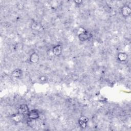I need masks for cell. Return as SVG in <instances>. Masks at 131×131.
Segmentation results:
<instances>
[{"mask_svg": "<svg viewBox=\"0 0 131 131\" xmlns=\"http://www.w3.org/2000/svg\"><path fill=\"white\" fill-rule=\"evenodd\" d=\"M40 81H41L42 82H45L47 80V78L45 76H41L40 77Z\"/></svg>", "mask_w": 131, "mask_h": 131, "instance_id": "7c38bea8", "label": "cell"}, {"mask_svg": "<svg viewBox=\"0 0 131 131\" xmlns=\"http://www.w3.org/2000/svg\"><path fill=\"white\" fill-rule=\"evenodd\" d=\"M27 115L28 118L31 120H36L39 117V114L37 110H32L29 111Z\"/></svg>", "mask_w": 131, "mask_h": 131, "instance_id": "3957f363", "label": "cell"}, {"mask_svg": "<svg viewBox=\"0 0 131 131\" xmlns=\"http://www.w3.org/2000/svg\"><path fill=\"white\" fill-rule=\"evenodd\" d=\"M23 115H24L18 113L17 114H13L11 117V119L15 122L18 123L22 120V119H23Z\"/></svg>", "mask_w": 131, "mask_h": 131, "instance_id": "52a82bcc", "label": "cell"}, {"mask_svg": "<svg viewBox=\"0 0 131 131\" xmlns=\"http://www.w3.org/2000/svg\"><path fill=\"white\" fill-rule=\"evenodd\" d=\"M92 37V34L91 33L85 30L82 33L78 34V38L80 41L83 42L90 39Z\"/></svg>", "mask_w": 131, "mask_h": 131, "instance_id": "6da1fadb", "label": "cell"}, {"mask_svg": "<svg viewBox=\"0 0 131 131\" xmlns=\"http://www.w3.org/2000/svg\"><path fill=\"white\" fill-rule=\"evenodd\" d=\"M62 47L60 45H57L55 46L53 48L52 52L53 54L56 56H60L62 53Z\"/></svg>", "mask_w": 131, "mask_h": 131, "instance_id": "5b68a950", "label": "cell"}, {"mask_svg": "<svg viewBox=\"0 0 131 131\" xmlns=\"http://www.w3.org/2000/svg\"><path fill=\"white\" fill-rule=\"evenodd\" d=\"M117 58L120 61L124 62L127 59L128 55L125 52H120L117 55Z\"/></svg>", "mask_w": 131, "mask_h": 131, "instance_id": "30bf717a", "label": "cell"}, {"mask_svg": "<svg viewBox=\"0 0 131 131\" xmlns=\"http://www.w3.org/2000/svg\"><path fill=\"white\" fill-rule=\"evenodd\" d=\"M31 28L32 30L35 31H39L42 28V25L38 21H34L31 25Z\"/></svg>", "mask_w": 131, "mask_h": 131, "instance_id": "9c48e42d", "label": "cell"}, {"mask_svg": "<svg viewBox=\"0 0 131 131\" xmlns=\"http://www.w3.org/2000/svg\"><path fill=\"white\" fill-rule=\"evenodd\" d=\"M29 60L31 63H37L39 60V56L38 55V54H37L36 53H33L30 55Z\"/></svg>", "mask_w": 131, "mask_h": 131, "instance_id": "ba28073f", "label": "cell"}, {"mask_svg": "<svg viewBox=\"0 0 131 131\" xmlns=\"http://www.w3.org/2000/svg\"><path fill=\"white\" fill-rule=\"evenodd\" d=\"M121 12L122 15L124 17H127L130 16L131 14V9L127 5H124L121 10Z\"/></svg>", "mask_w": 131, "mask_h": 131, "instance_id": "277c9868", "label": "cell"}, {"mask_svg": "<svg viewBox=\"0 0 131 131\" xmlns=\"http://www.w3.org/2000/svg\"><path fill=\"white\" fill-rule=\"evenodd\" d=\"M74 3L77 5H80V4H81V3H82V1L80 0H78V1L76 0V1H74Z\"/></svg>", "mask_w": 131, "mask_h": 131, "instance_id": "4fadbf2b", "label": "cell"}, {"mask_svg": "<svg viewBox=\"0 0 131 131\" xmlns=\"http://www.w3.org/2000/svg\"><path fill=\"white\" fill-rule=\"evenodd\" d=\"M89 121V118L85 116H81L78 119V124L82 129L86 128Z\"/></svg>", "mask_w": 131, "mask_h": 131, "instance_id": "7a4b0ae2", "label": "cell"}, {"mask_svg": "<svg viewBox=\"0 0 131 131\" xmlns=\"http://www.w3.org/2000/svg\"><path fill=\"white\" fill-rule=\"evenodd\" d=\"M29 112V107L26 104H23L20 105L18 109V113L22 115L28 114Z\"/></svg>", "mask_w": 131, "mask_h": 131, "instance_id": "8992f818", "label": "cell"}, {"mask_svg": "<svg viewBox=\"0 0 131 131\" xmlns=\"http://www.w3.org/2000/svg\"><path fill=\"white\" fill-rule=\"evenodd\" d=\"M22 74H23V72H22L21 70L20 69L17 68V69L14 70L12 72L11 75L15 78H20L22 76Z\"/></svg>", "mask_w": 131, "mask_h": 131, "instance_id": "8fae6325", "label": "cell"}]
</instances>
